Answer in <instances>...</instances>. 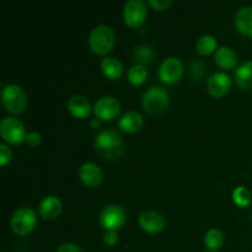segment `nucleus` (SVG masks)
<instances>
[{
	"mask_svg": "<svg viewBox=\"0 0 252 252\" xmlns=\"http://www.w3.org/2000/svg\"><path fill=\"white\" fill-rule=\"evenodd\" d=\"M233 201L239 207H248L251 202V192L244 185L235 187L233 191Z\"/></svg>",
	"mask_w": 252,
	"mask_h": 252,
	"instance_id": "393cba45",
	"label": "nucleus"
},
{
	"mask_svg": "<svg viewBox=\"0 0 252 252\" xmlns=\"http://www.w3.org/2000/svg\"><path fill=\"white\" fill-rule=\"evenodd\" d=\"M57 252H84L78 245L73 243H65L58 248Z\"/></svg>",
	"mask_w": 252,
	"mask_h": 252,
	"instance_id": "c756f323",
	"label": "nucleus"
},
{
	"mask_svg": "<svg viewBox=\"0 0 252 252\" xmlns=\"http://www.w3.org/2000/svg\"><path fill=\"white\" fill-rule=\"evenodd\" d=\"M0 134L10 144H20L26 140V129L19 118L7 116L0 122Z\"/></svg>",
	"mask_w": 252,
	"mask_h": 252,
	"instance_id": "0eeeda50",
	"label": "nucleus"
},
{
	"mask_svg": "<svg viewBox=\"0 0 252 252\" xmlns=\"http://www.w3.org/2000/svg\"><path fill=\"white\" fill-rule=\"evenodd\" d=\"M103 241H105L106 245H108V246L116 245L118 241L117 233L113 230H106L105 235H103Z\"/></svg>",
	"mask_w": 252,
	"mask_h": 252,
	"instance_id": "cd10ccee",
	"label": "nucleus"
},
{
	"mask_svg": "<svg viewBox=\"0 0 252 252\" xmlns=\"http://www.w3.org/2000/svg\"><path fill=\"white\" fill-rule=\"evenodd\" d=\"M235 25L238 27L239 32L245 36L252 37V6L240 7L235 14Z\"/></svg>",
	"mask_w": 252,
	"mask_h": 252,
	"instance_id": "f3484780",
	"label": "nucleus"
},
{
	"mask_svg": "<svg viewBox=\"0 0 252 252\" xmlns=\"http://www.w3.org/2000/svg\"><path fill=\"white\" fill-rule=\"evenodd\" d=\"M1 102L10 112H22L27 105V95L17 84H7L1 90Z\"/></svg>",
	"mask_w": 252,
	"mask_h": 252,
	"instance_id": "20e7f679",
	"label": "nucleus"
},
{
	"mask_svg": "<svg viewBox=\"0 0 252 252\" xmlns=\"http://www.w3.org/2000/svg\"><path fill=\"white\" fill-rule=\"evenodd\" d=\"M37 224V214L30 207H20L12 213L10 225L17 235H27Z\"/></svg>",
	"mask_w": 252,
	"mask_h": 252,
	"instance_id": "39448f33",
	"label": "nucleus"
},
{
	"mask_svg": "<svg viewBox=\"0 0 252 252\" xmlns=\"http://www.w3.org/2000/svg\"><path fill=\"white\" fill-rule=\"evenodd\" d=\"M206 252H217V251H206Z\"/></svg>",
	"mask_w": 252,
	"mask_h": 252,
	"instance_id": "2f4dec72",
	"label": "nucleus"
},
{
	"mask_svg": "<svg viewBox=\"0 0 252 252\" xmlns=\"http://www.w3.org/2000/svg\"><path fill=\"white\" fill-rule=\"evenodd\" d=\"M231 88V78L225 71H216L212 74L207 83L208 93L214 97H221Z\"/></svg>",
	"mask_w": 252,
	"mask_h": 252,
	"instance_id": "9b49d317",
	"label": "nucleus"
},
{
	"mask_svg": "<svg viewBox=\"0 0 252 252\" xmlns=\"http://www.w3.org/2000/svg\"><path fill=\"white\" fill-rule=\"evenodd\" d=\"M79 177L89 187H96L102 182L103 172L96 162L86 161L79 169Z\"/></svg>",
	"mask_w": 252,
	"mask_h": 252,
	"instance_id": "f8f14e48",
	"label": "nucleus"
},
{
	"mask_svg": "<svg viewBox=\"0 0 252 252\" xmlns=\"http://www.w3.org/2000/svg\"><path fill=\"white\" fill-rule=\"evenodd\" d=\"M139 224L148 233L157 234L165 228V218L159 212L148 209L140 213Z\"/></svg>",
	"mask_w": 252,
	"mask_h": 252,
	"instance_id": "ddd939ff",
	"label": "nucleus"
},
{
	"mask_svg": "<svg viewBox=\"0 0 252 252\" xmlns=\"http://www.w3.org/2000/svg\"><path fill=\"white\" fill-rule=\"evenodd\" d=\"M214 62L220 68L231 69L238 63V54L230 47L221 46L217 49L216 54H214Z\"/></svg>",
	"mask_w": 252,
	"mask_h": 252,
	"instance_id": "a211bd4d",
	"label": "nucleus"
},
{
	"mask_svg": "<svg viewBox=\"0 0 252 252\" xmlns=\"http://www.w3.org/2000/svg\"><path fill=\"white\" fill-rule=\"evenodd\" d=\"M100 125H101V120L100 118H93V120H91V126H93L94 128H98L100 127Z\"/></svg>",
	"mask_w": 252,
	"mask_h": 252,
	"instance_id": "7c9ffc66",
	"label": "nucleus"
},
{
	"mask_svg": "<svg viewBox=\"0 0 252 252\" xmlns=\"http://www.w3.org/2000/svg\"><path fill=\"white\" fill-rule=\"evenodd\" d=\"M143 126H144V118H143L142 113L137 112V111H128L125 115L121 116L120 121H118V127L128 133L138 132L142 129Z\"/></svg>",
	"mask_w": 252,
	"mask_h": 252,
	"instance_id": "4468645a",
	"label": "nucleus"
},
{
	"mask_svg": "<svg viewBox=\"0 0 252 252\" xmlns=\"http://www.w3.org/2000/svg\"><path fill=\"white\" fill-rule=\"evenodd\" d=\"M147 4L143 0H128L123 6V17L130 27H139L147 17Z\"/></svg>",
	"mask_w": 252,
	"mask_h": 252,
	"instance_id": "6e6552de",
	"label": "nucleus"
},
{
	"mask_svg": "<svg viewBox=\"0 0 252 252\" xmlns=\"http://www.w3.org/2000/svg\"><path fill=\"white\" fill-rule=\"evenodd\" d=\"M95 149L105 159H118L125 152V142L117 130L101 129L95 137Z\"/></svg>",
	"mask_w": 252,
	"mask_h": 252,
	"instance_id": "f257e3e1",
	"label": "nucleus"
},
{
	"mask_svg": "<svg viewBox=\"0 0 252 252\" xmlns=\"http://www.w3.org/2000/svg\"><path fill=\"white\" fill-rule=\"evenodd\" d=\"M170 103V96L161 86H152L144 93L142 98L143 108L148 113L158 115L164 112Z\"/></svg>",
	"mask_w": 252,
	"mask_h": 252,
	"instance_id": "7ed1b4c3",
	"label": "nucleus"
},
{
	"mask_svg": "<svg viewBox=\"0 0 252 252\" xmlns=\"http://www.w3.org/2000/svg\"><path fill=\"white\" fill-rule=\"evenodd\" d=\"M66 106H68L69 112L78 118L89 117L91 112L90 101L83 95H73L68 100Z\"/></svg>",
	"mask_w": 252,
	"mask_h": 252,
	"instance_id": "2eb2a0df",
	"label": "nucleus"
},
{
	"mask_svg": "<svg viewBox=\"0 0 252 252\" xmlns=\"http://www.w3.org/2000/svg\"><path fill=\"white\" fill-rule=\"evenodd\" d=\"M115 44V32L107 25H97L89 34V46L95 53L106 54Z\"/></svg>",
	"mask_w": 252,
	"mask_h": 252,
	"instance_id": "f03ea898",
	"label": "nucleus"
},
{
	"mask_svg": "<svg viewBox=\"0 0 252 252\" xmlns=\"http://www.w3.org/2000/svg\"><path fill=\"white\" fill-rule=\"evenodd\" d=\"M184 74V64L177 57H167L159 66V78L164 83L174 84L180 80Z\"/></svg>",
	"mask_w": 252,
	"mask_h": 252,
	"instance_id": "1a4fd4ad",
	"label": "nucleus"
},
{
	"mask_svg": "<svg viewBox=\"0 0 252 252\" xmlns=\"http://www.w3.org/2000/svg\"><path fill=\"white\" fill-rule=\"evenodd\" d=\"M11 149H10L5 143H1V144H0V164L6 165L7 162L11 160Z\"/></svg>",
	"mask_w": 252,
	"mask_h": 252,
	"instance_id": "a878e982",
	"label": "nucleus"
},
{
	"mask_svg": "<svg viewBox=\"0 0 252 252\" xmlns=\"http://www.w3.org/2000/svg\"><path fill=\"white\" fill-rule=\"evenodd\" d=\"M101 69L110 79H118L123 73V64L116 57H105L101 61Z\"/></svg>",
	"mask_w": 252,
	"mask_h": 252,
	"instance_id": "aec40b11",
	"label": "nucleus"
},
{
	"mask_svg": "<svg viewBox=\"0 0 252 252\" xmlns=\"http://www.w3.org/2000/svg\"><path fill=\"white\" fill-rule=\"evenodd\" d=\"M148 75V70L143 64H134L129 68L127 74V79L133 85H140L145 81Z\"/></svg>",
	"mask_w": 252,
	"mask_h": 252,
	"instance_id": "5701e85b",
	"label": "nucleus"
},
{
	"mask_svg": "<svg viewBox=\"0 0 252 252\" xmlns=\"http://www.w3.org/2000/svg\"><path fill=\"white\" fill-rule=\"evenodd\" d=\"M172 0H149V4L158 10H165L172 5Z\"/></svg>",
	"mask_w": 252,
	"mask_h": 252,
	"instance_id": "c85d7f7f",
	"label": "nucleus"
},
{
	"mask_svg": "<svg viewBox=\"0 0 252 252\" xmlns=\"http://www.w3.org/2000/svg\"><path fill=\"white\" fill-rule=\"evenodd\" d=\"M41 140H42L41 133L36 132V130H31V132H29L26 134V142L29 143L30 145H32V147L38 145L39 143H41Z\"/></svg>",
	"mask_w": 252,
	"mask_h": 252,
	"instance_id": "bb28decb",
	"label": "nucleus"
},
{
	"mask_svg": "<svg viewBox=\"0 0 252 252\" xmlns=\"http://www.w3.org/2000/svg\"><path fill=\"white\" fill-rule=\"evenodd\" d=\"M96 117L103 121H110L117 117L121 112V102L113 96H103L94 106Z\"/></svg>",
	"mask_w": 252,
	"mask_h": 252,
	"instance_id": "9d476101",
	"label": "nucleus"
},
{
	"mask_svg": "<svg viewBox=\"0 0 252 252\" xmlns=\"http://www.w3.org/2000/svg\"><path fill=\"white\" fill-rule=\"evenodd\" d=\"M62 201L56 196H47L39 203V214L44 219H54L61 214Z\"/></svg>",
	"mask_w": 252,
	"mask_h": 252,
	"instance_id": "dca6fc26",
	"label": "nucleus"
},
{
	"mask_svg": "<svg viewBox=\"0 0 252 252\" xmlns=\"http://www.w3.org/2000/svg\"><path fill=\"white\" fill-rule=\"evenodd\" d=\"M217 47V38L213 34H203L197 39L196 48L201 54H209L216 49Z\"/></svg>",
	"mask_w": 252,
	"mask_h": 252,
	"instance_id": "b1692460",
	"label": "nucleus"
},
{
	"mask_svg": "<svg viewBox=\"0 0 252 252\" xmlns=\"http://www.w3.org/2000/svg\"><path fill=\"white\" fill-rule=\"evenodd\" d=\"M236 85L243 90H252V61H246L234 73Z\"/></svg>",
	"mask_w": 252,
	"mask_h": 252,
	"instance_id": "6ab92c4d",
	"label": "nucleus"
},
{
	"mask_svg": "<svg viewBox=\"0 0 252 252\" xmlns=\"http://www.w3.org/2000/svg\"><path fill=\"white\" fill-rule=\"evenodd\" d=\"M155 56L154 48L150 44L140 43L133 51V57L137 61V64H144L148 62H152Z\"/></svg>",
	"mask_w": 252,
	"mask_h": 252,
	"instance_id": "4be33fe9",
	"label": "nucleus"
},
{
	"mask_svg": "<svg viewBox=\"0 0 252 252\" xmlns=\"http://www.w3.org/2000/svg\"><path fill=\"white\" fill-rule=\"evenodd\" d=\"M127 219V214H126L125 208L120 204L111 203L107 204L105 208L101 211L98 220L100 224L106 229V230H118L122 228Z\"/></svg>",
	"mask_w": 252,
	"mask_h": 252,
	"instance_id": "423d86ee",
	"label": "nucleus"
},
{
	"mask_svg": "<svg viewBox=\"0 0 252 252\" xmlns=\"http://www.w3.org/2000/svg\"><path fill=\"white\" fill-rule=\"evenodd\" d=\"M224 243V234L220 229L212 228L204 235V244L209 251H217L221 248Z\"/></svg>",
	"mask_w": 252,
	"mask_h": 252,
	"instance_id": "412c9836",
	"label": "nucleus"
}]
</instances>
